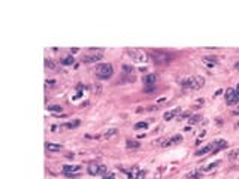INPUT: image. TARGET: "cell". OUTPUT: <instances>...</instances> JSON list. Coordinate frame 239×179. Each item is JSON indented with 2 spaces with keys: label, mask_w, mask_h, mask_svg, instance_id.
Listing matches in <instances>:
<instances>
[{
  "label": "cell",
  "mask_w": 239,
  "mask_h": 179,
  "mask_svg": "<svg viewBox=\"0 0 239 179\" xmlns=\"http://www.w3.org/2000/svg\"><path fill=\"white\" fill-rule=\"evenodd\" d=\"M179 85L185 90H199L205 85V78L202 76H187L179 81Z\"/></svg>",
  "instance_id": "cell-1"
},
{
  "label": "cell",
  "mask_w": 239,
  "mask_h": 179,
  "mask_svg": "<svg viewBox=\"0 0 239 179\" xmlns=\"http://www.w3.org/2000/svg\"><path fill=\"white\" fill-rule=\"evenodd\" d=\"M114 75V67L109 63H102L96 66V78L97 79H109Z\"/></svg>",
  "instance_id": "cell-2"
},
{
  "label": "cell",
  "mask_w": 239,
  "mask_h": 179,
  "mask_svg": "<svg viewBox=\"0 0 239 179\" xmlns=\"http://www.w3.org/2000/svg\"><path fill=\"white\" fill-rule=\"evenodd\" d=\"M151 58L159 66H165V64H169L172 61V55L165 52V51H152L151 52Z\"/></svg>",
  "instance_id": "cell-3"
},
{
  "label": "cell",
  "mask_w": 239,
  "mask_h": 179,
  "mask_svg": "<svg viewBox=\"0 0 239 179\" xmlns=\"http://www.w3.org/2000/svg\"><path fill=\"white\" fill-rule=\"evenodd\" d=\"M179 142H183V136L181 134H175L172 137H165V139H160V140H154V145L166 148V146H172V145H176Z\"/></svg>",
  "instance_id": "cell-4"
},
{
  "label": "cell",
  "mask_w": 239,
  "mask_h": 179,
  "mask_svg": "<svg viewBox=\"0 0 239 179\" xmlns=\"http://www.w3.org/2000/svg\"><path fill=\"white\" fill-rule=\"evenodd\" d=\"M224 97H226V103L229 106H233V105H238L239 103V94L235 88H227L224 91Z\"/></svg>",
  "instance_id": "cell-5"
},
{
  "label": "cell",
  "mask_w": 239,
  "mask_h": 179,
  "mask_svg": "<svg viewBox=\"0 0 239 179\" xmlns=\"http://www.w3.org/2000/svg\"><path fill=\"white\" fill-rule=\"evenodd\" d=\"M88 173L93 175V176H99V175H105L108 172V167L105 164H100V163H91L88 166Z\"/></svg>",
  "instance_id": "cell-6"
},
{
  "label": "cell",
  "mask_w": 239,
  "mask_h": 179,
  "mask_svg": "<svg viewBox=\"0 0 239 179\" xmlns=\"http://www.w3.org/2000/svg\"><path fill=\"white\" fill-rule=\"evenodd\" d=\"M130 179H145V172H142L138 166H133L131 169H121Z\"/></svg>",
  "instance_id": "cell-7"
},
{
  "label": "cell",
  "mask_w": 239,
  "mask_h": 179,
  "mask_svg": "<svg viewBox=\"0 0 239 179\" xmlns=\"http://www.w3.org/2000/svg\"><path fill=\"white\" fill-rule=\"evenodd\" d=\"M142 82H144V85L147 87L145 91H151V90L155 88V84H157V76H155L154 73H147V75H144Z\"/></svg>",
  "instance_id": "cell-8"
},
{
  "label": "cell",
  "mask_w": 239,
  "mask_h": 179,
  "mask_svg": "<svg viewBox=\"0 0 239 179\" xmlns=\"http://www.w3.org/2000/svg\"><path fill=\"white\" fill-rule=\"evenodd\" d=\"M127 54H129L135 61H139V63L147 61V55H145L144 51H139V49H127Z\"/></svg>",
  "instance_id": "cell-9"
},
{
  "label": "cell",
  "mask_w": 239,
  "mask_h": 179,
  "mask_svg": "<svg viewBox=\"0 0 239 179\" xmlns=\"http://www.w3.org/2000/svg\"><path fill=\"white\" fill-rule=\"evenodd\" d=\"M81 170V166H76V164H67V166H63V173L64 175H70V173H78Z\"/></svg>",
  "instance_id": "cell-10"
},
{
  "label": "cell",
  "mask_w": 239,
  "mask_h": 179,
  "mask_svg": "<svg viewBox=\"0 0 239 179\" xmlns=\"http://www.w3.org/2000/svg\"><path fill=\"white\" fill-rule=\"evenodd\" d=\"M227 140H224V139H218V140H214V151H212V154H215V152H218L221 149H224V148H227Z\"/></svg>",
  "instance_id": "cell-11"
},
{
  "label": "cell",
  "mask_w": 239,
  "mask_h": 179,
  "mask_svg": "<svg viewBox=\"0 0 239 179\" xmlns=\"http://www.w3.org/2000/svg\"><path fill=\"white\" fill-rule=\"evenodd\" d=\"M214 151V142H209L205 148H202V149H199L197 152H196V155L197 157H200V155H206V154H209V152H212Z\"/></svg>",
  "instance_id": "cell-12"
},
{
  "label": "cell",
  "mask_w": 239,
  "mask_h": 179,
  "mask_svg": "<svg viewBox=\"0 0 239 179\" xmlns=\"http://www.w3.org/2000/svg\"><path fill=\"white\" fill-rule=\"evenodd\" d=\"M181 113V109L179 107H176V109H172V110H169V112H166L165 115H163V118H165L166 121H172L176 115H179Z\"/></svg>",
  "instance_id": "cell-13"
},
{
  "label": "cell",
  "mask_w": 239,
  "mask_h": 179,
  "mask_svg": "<svg viewBox=\"0 0 239 179\" xmlns=\"http://www.w3.org/2000/svg\"><path fill=\"white\" fill-rule=\"evenodd\" d=\"M97 60H102V52L100 54H90V55H84L82 61L85 63H91V61H97Z\"/></svg>",
  "instance_id": "cell-14"
},
{
  "label": "cell",
  "mask_w": 239,
  "mask_h": 179,
  "mask_svg": "<svg viewBox=\"0 0 239 179\" xmlns=\"http://www.w3.org/2000/svg\"><path fill=\"white\" fill-rule=\"evenodd\" d=\"M45 148H46L48 151H61V149H63V145H60V143L46 142L45 143Z\"/></svg>",
  "instance_id": "cell-15"
},
{
  "label": "cell",
  "mask_w": 239,
  "mask_h": 179,
  "mask_svg": "<svg viewBox=\"0 0 239 179\" xmlns=\"http://www.w3.org/2000/svg\"><path fill=\"white\" fill-rule=\"evenodd\" d=\"M79 120H75V121H70V123H66V124L60 125V130H67V128H76L79 125Z\"/></svg>",
  "instance_id": "cell-16"
},
{
  "label": "cell",
  "mask_w": 239,
  "mask_h": 179,
  "mask_svg": "<svg viewBox=\"0 0 239 179\" xmlns=\"http://www.w3.org/2000/svg\"><path fill=\"white\" fill-rule=\"evenodd\" d=\"M200 120H202V115H200V113H197V115H190L188 123H190V124H197Z\"/></svg>",
  "instance_id": "cell-17"
},
{
  "label": "cell",
  "mask_w": 239,
  "mask_h": 179,
  "mask_svg": "<svg viewBox=\"0 0 239 179\" xmlns=\"http://www.w3.org/2000/svg\"><path fill=\"white\" fill-rule=\"evenodd\" d=\"M73 61H75V58L72 57V55H69V57H66V58H63L60 63L63 64V66H69V64H73Z\"/></svg>",
  "instance_id": "cell-18"
},
{
  "label": "cell",
  "mask_w": 239,
  "mask_h": 179,
  "mask_svg": "<svg viewBox=\"0 0 239 179\" xmlns=\"http://www.w3.org/2000/svg\"><path fill=\"white\" fill-rule=\"evenodd\" d=\"M187 178L200 179V178H202V172H200V170H197V172H191V173H188V175H187Z\"/></svg>",
  "instance_id": "cell-19"
},
{
  "label": "cell",
  "mask_w": 239,
  "mask_h": 179,
  "mask_svg": "<svg viewBox=\"0 0 239 179\" xmlns=\"http://www.w3.org/2000/svg\"><path fill=\"white\" fill-rule=\"evenodd\" d=\"M229 158L230 160H239V149H235L229 154Z\"/></svg>",
  "instance_id": "cell-20"
},
{
  "label": "cell",
  "mask_w": 239,
  "mask_h": 179,
  "mask_svg": "<svg viewBox=\"0 0 239 179\" xmlns=\"http://www.w3.org/2000/svg\"><path fill=\"white\" fill-rule=\"evenodd\" d=\"M135 128H136V130H141V128L147 130V128H148V123H138V124H135Z\"/></svg>",
  "instance_id": "cell-21"
},
{
  "label": "cell",
  "mask_w": 239,
  "mask_h": 179,
  "mask_svg": "<svg viewBox=\"0 0 239 179\" xmlns=\"http://www.w3.org/2000/svg\"><path fill=\"white\" fill-rule=\"evenodd\" d=\"M127 146H129V148H139L141 143L136 142V140H127Z\"/></svg>",
  "instance_id": "cell-22"
},
{
  "label": "cell",
  "mask_w": 239,
  "mask_h": 179,
  "mask_svg": "<svg viewBox=\"0 0 239 179\" xmlns=\"http://www.w3.org/2000/svg\"><path fill=\"white\" fill-rule=\"evenodd\" d=\"M218 164H220V161H215V163H212V164H209L208 167H205V169H203L202 172H208V170H212V169H214V167H217Z\"/></svg>",
  "instance_id": "cell-23"
},
{
  "label": "cell",
  "mask_w": 239,
  "mask_h": 179,
  "mask_svg": "<svg viewBox=\"0 0 239 179\" xmlns=\"http://www.w3.org/2000/svg\"><path fill=\"white\" fill-rule=\"evenodd\" d=\"M48 110H53V112H61L63 109H61V106H60V105H53V106L48 107Z\"/></svg>",
  "instance_id": "cell-24"
},
{
  "label": "cell",
  "mask_w": 239,
  "mask_h": 179,
  "mask_svg": "<svg viewBox=\"0 0 239 179\" xmlns=\"http://www.w3.org/2000/svg\"><path fill=\"white\" fill-rule=\"evenodd\" d=\"M114 134H117V128H109V130L105 133V137H111V136H114Z\"/></svg>",
  "instance_id": "cell-25"
},
{
  "label": "cell",
  "mask_w": 239,
  "mask_h": 179,
  "mask_svg": "<svg viewBox=\"0 0 239 179\" xmlns=\"http://www.w3.org/2000/svg\"><path fill=\"white\" fill-rule=\"evenodd\" d=\"M45 66L50 69H55V63H53L51 60H45Z\"/></svg>",
  "instance_id": "cell-26"
},
{
  "label": "cell",
  "mask_w": 239,
  "mask_h": 179,
  "mask_svg": "<svg viewBox=\"0 0 239 179\" xmlns=\"http://www.w3.org/2000/svg\"><path fill=\"white\" fill-rule=\"evenodd\" d=\"M203 60H205V61H211V63H217V61H218L217 57H205Z\"/></svg>",
  "instance_id": "cell-27"
},
{
  "label": "cell",
  "mask_w": 239,
  "mask_h": 179,
  "mask_svg": "<svg viewBox=\"0 0 239 179\" xmlns=\"http://www.w3.org/2000/svg\"><path fill=\"white\" fill-rule=\"evenodd\" d=\"M103 179H115V175H114V173H105V175H103Z\"/></svg>",
  "instance_id": "cell-28"
},
{
  "label": "cell",
  "mask_w": 239,
  "mask_h": 179,
  "mask_svg": "<svg viewBox=\"0 0 239 179\" xmlns=\"http://www.w3.org/2000/svg\"><path fill=\"white\" fill-rule=\"evenodd\" d=\"M46 85H50V87H54V85H55V81H54V79H51V81H46Z\"/></svg>",
  "instance_id": "cell-29"
},
{
  "label": "cell",
  "mask_w": 239,
  "mask_h": 179,
  "mask_svg": "<svg viewBox=\"0 0 239 179\" xmlns=\"http://www.w3.org/2000/svg\"><path fill=\"white\" fill-rule=\"evenodd\" d=\"M94 91H96V93H100V91H102V87H100V85H94Z\"/></svg>",
  "instance_id": "cell-30"
},
{
  "label": "cell",
  "mask_w": 239,
  "mask_h": 179,
  "mask_svg": "<svg viewBox=\"0 0 239 179\" xmlns=\"http://www.w3.org/2000/svg\"><path fill=\"white\" fill-rule=\"evenodd\" d=\"M123 70H126L127 73H130V70H131V67H130V66H123Z\"/></svg>",
  "instance_id": "cell-31"
},
{
  "label": "cell",
  "mask_w": 239,
  "mask_h": 179,
  "mask_svg": "<svg viewBox=\"0 0 239 179\" xmlns=\"http://www.w3.org/2000/svg\"><path fill=\"white\" fill-rule=\"evenodd\" d=\"M66 157H67V158H69V160H73V154H67V155H66Z\"/></svg>",
  "instance_id": "cell-32"
},
{
  "label": "cell",
  "mask_w": 239,
  "mask_h": 179,
  "mask_svg": "<svg viewBox=\"0 0 239 179\" xmlns=\"http://www.w3.org/2000/svg\"><path fill=\"white\" fill-rule=\"evenodd\" d=\"M235 90L238 91V94H239V82H238V85H236V88H235Z\"/></svg>",
  "instance_id": "cell-33"
},
{
  "label": "cell",
  "mask_w": 239,
  "mask_h": 179,
  "mask_svg": "<svg viewBox=\"0 0 239 179\" xmlns=\"http://www.w3.org/2000/svg\"><path fill=\"white\" fill-rule=\"evenodd\" d=\"M233 113H235V115H239V110H235Z\"/></svg>",
  "instance_id": "cell-34"
},
{
  "label": "cell",
  "mask_w": 239,
  "mask_h": 179,
  "mask_svg": "<svg viewBox=\"0 0 239 179\" xmlns=\"http://www.w3.org/2000/svg\"><path fill=\"white\" fill-rule=\"evenodd\" d=\"M235 67H236V69H239V63H236V64H235Z\"/></svg>",
  "instance_id": "cell-35"
},
{
  "label": "cell",
  "mask_w": 239,
  "mask_h": 179,
  "mask_svg": "<svg viewBox=\"0 0 239 179\" xmlns=\"http://www.w3.org/2000/svg\"><path fill=\"white\" fill-rule=\"evenodd\" d=\"M236 127H239V123H236Z\"/></svg>",
  "instance_id": "cell-36"
},
{
  "label": "cell",
  "mask_w": 239,
  "mask_h": 179,
  "mask_svg": "<svg viewBox=\"0 0 239 179\" xmlns=\"http://www.w3.org/2000/svg\"><path fill=\"white\" fill-rule=\"evenodd\" d=\"M238 110H239V109H238Z\"/></svg>",
  "instance_id": "cell-37"
}]
</instances>
